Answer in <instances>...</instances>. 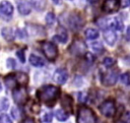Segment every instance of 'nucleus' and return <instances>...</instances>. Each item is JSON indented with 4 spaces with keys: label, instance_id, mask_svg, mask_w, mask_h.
I'll list each match as a JSON object with an SVG mask.
<instances>
[{
    "label": "nucleus",
    "instance_id": "obj_10",
    "mask_svg": "<svg viewBox=\"0 0 130 123\" xmlns=\"http://www.w3.org/2000/svg\"><path fill=\"white\" fill-rule=\"evenodd\" d=\"M17 8L20 14L27 15L30 13L31 6L27 0H17Z\"/></svg>",
    "mask_w": 130,
    "mask_h": 123
},
{
    "label": "nucleus",
    "instance_id": "obj_1",
    "mask_svg": "<svg viewBox=\"0 0 130 123\" xmlns=\"http://www.w3.org/2000/svg\"><path fill=\"white\" fill-rule=\"evenodd\" d=\"M60 91L59 88H57L54 85H46L44 87H42L39 91H38V97L41 101L43 102H50V101H54L58 98Z\"/></svg>",
    "mask_w": 130,
    "mask_h": 123
},
{
    "label": "nucleus",
    "instance_id": "obj_38",
    "mask_svg": "<svg viewBox=\"0 0 130 123\" xmlns=\"http://www.w3.org/2000/svg\"><path fill=\"white\" fill-rule=\"evenodd\" d=\"M1 88H2V85H1V82H0V90H1Z\"/></svg>",
    "mask_w": 130,
    "mask_h": 123
},
{
    "label": "nucleus",
    "instance_id": "obj_19",
    "mask_svg": "<svg viewBox=\"0 0 130 123\" xmlns=\"http://www.w3.org/2000/svg\"><path fill=\"white\" fill-rule=\"evenodd\" d=\"M30 2L32 7L38 11H42L46 7V0H30Z\"/></svg>",
    "mask_w": 130,
    "mask_h": 123
},
{
    "label": "nucleus",
    "instance_id": "obj_27",
    "mask_svg": "<svg viewBox=\"0 0 130 123\" xmlns=\"http://www.w3.org/2000/svg\"><path fill=\"white\" fill-rule=\"evenodd\" d=\"M0 123H12V120L10 119V117L6 114H2L0 115Z\"/></svg>",
    "mask_w": 130,
    "mask_h": 123
},
{
    "label": "nucleus",
    "instance_id": "obj_30",
    "mask_svg": "<svg viewBox=\"0 0 130 123\" xmlns=\"http://www.w3.org/2000/svg\"><path fill=\"white\" fill-rule=\"evenodd\" d=\"M43 120L45 121V122H47V123H49V122H51L52 121V113H46L45 115H44V117H43Z\"/></svg>",
    "mask_w": 130,
    "mask_h": 123
},
{
    "label": "nucleus",
    "instance_id": "obj_15",
    "mask_svg": "<svg viewBox=\"0 0 130 123\" xmlns=\"http://www.w3.org/2000/svg\"><path fill=\"white\" fill-rule=\"evenodd\" d=\"M29 63H30L32 66H36V67H42V66H44V64H45L44 60H43L41 57H39V56H37V55H35V54H31V55L29 56Z\"/></svg>",
    "mask_w": 130,
    "mask_h": 123
},
{
    "label": "nucleus",
    "instance_id": "obj_18",
    "mask_svg": "<svg viewBox=\"0 0 130 123\" xmlns=\"http://www.w3.org/2000/svg\"><path fill=\"white\" fill-rule=\"evenodd\" d=\"M1 35H2V37H3L6 41H12V40L14 39L13 30H12V28H10V27H3L2 30H1Z\"/></svg>",
    "mask_w": 130,
    "mask_h": 123
},
{
    "label": "nucleus",
    "instance_id": "obj_26",
    "mask_svg": "<svg viewBox=\"0 0 130 123\" xmlns=\"http://www.w3.org/2000/svg\"><path fill=\"white\" fill-rule=\"evenodd\" d=\"M46 21L49 25H52L54 22H55V15L52 13V12H49L47 15H46Z\"/></svg>",
    "mask_w": 130,
    "mask_h": 123
},
{
    "label": "nucleus",
    "instance_id": "obj_33",
    "mask_svg": "<svg viewBox=\"0 0 130 123\" xmlns=\"http://www.w3.org/2000/svg\"><path fill=\"white\" fill-rule=\"evenodd\" d=\"M12 114L14 115L13 117H14L15 119H18L19 114H18V111H17V109H16V108H13V109H12Z\"/></svg>",
    "mask_w": 130,
    "mask_h": 123
},
{
    "label": "nucleus",
    "instance_id": "obj_11",
    "mask_svg": "<svg viewBox=\"0 0 130 123\" xmlns=\"http://www.w3.org/2000/svg\"><path fill=\"white\" fill-rule=\"evenodd\" d=\"M86 51V46L82 41H76L71 46V53L75 55H82Z\"/></svg>",
    "mask_w": 130,
    "mask_h": 123
},
{
    "label": "nucleus",
    "instance_id": "obj_17",
    "mask_svg": "<svg viewBox=\"0 0 130 123\" xmlns=\"http://www.w3.org/2000/svg\"><path fill=\"white\" fill-rule=\"evenodd\" d=\"M5 83H6V86L8 88H14L16 86V82H17V79H16V75H13V74H9L5 77Z\"/></svg>",
    "mask_w": 130,
    "mask_h": 123
},
{
    "label": "nucleus",
    "instance_id": "obj_20",
    "mask_svg": "<svg viewBox=\"0 0 130 123\" xmlns=\"http://www.w3.org/2000/svg\"><path fill=\"white\" fill-rule=\"evenodd\" d=\"M80 20H81L80 17H78V16H72L70 18V25H71V27L74 28V29L80 27V25L82 24V22Z\"/></svg>",
    "mask_w": 130,
    "mask_h": 123
},
{
    "label": "nucleus",
    "instance_id": "obj_25",
    "mask_svg": "<svg viewBox=\"0 0 130 123\" xmlns=\"http://www.w3.org/2000/svg\"><path fill=\"white\" fill-rule=\"evenodd\" d=\"M16 79H17V81H18L19 83H24V82H27V80H28L27 75L24 74V73H21V72H19V73L16 75Z\"/></svg>",
    "mask_w": 130,
    "mask_h": 123
},
{
    "label": "nucleus",
    "instance_id": "obj_5",
    "mask_svg": "<svg viewBox=\"0 0 130 123\" xmlns=\"http://www.w3.org/2000/svg\"><path fill=\"white\" fill-rule=\"evenodd\" d=\"M118 79V71L110 70L102 76V83L106 86H112L117 82Z\"/></svg>",
    "mask_w": 130,
    "mask_h": 123
},
{
    "label": "nucleus",
    "instance_id": "obj_29",
    "mask_svg": "<svg viewBox=\"0 0 130 123\" xmlns=\"http://www.w3.org/2000/svg\"><path fill=\"white\" fill-rule=\"evenodd\" d=\"M6 64H7V67H9V68H14L15 67V61L12 58H8L7 61H6Z\"/></svg>",
    "mask_w": 130,
    "mask_h": 123
},
{
    "label": "nucleus",
    "instance_id": "obj_2",
    "mask_svg": "<svg viewBox=\"0 0 130 123\" xmlns=\"http://www.w3.org/2000/svg\"><path fill=\"white\" fill-rule=\"evenodd\" d=\"M77 123H96V117L93 111L87 107H81L77 114Z\"/></svg>",
    "mask_w": 130,
    "mask_h": 123
},
{
    "label": "nucleus",
    "instance_id": "obj_3",
    "mask_svg": "<svg viewBox=\"0 0 130 123\" xmlns=\"http://www.w3.org/2000/svg\"><path fill=\"white\" fill-rule=\"evenodd\" d=\"M42 50H43L45 56L49 60H54L58 56V48L52 42H43V44H42Z\"/></svg>",
    "mask_w": 130,
    "mask_h": 123
},
{
    "label": "nucleus",
    "instance_id": "obj_36",
    "mask_svg": "<svg viewBox=\"0 0 130 123\" xmlns=\"http://www.w3.org/2000/svg\"><path fill=\"white\" fill-rule=\"evenodd\" d=\"M23 123H35L34 122V120L32 119H30V118H26L25 120H24V122Z\"/></svg>",
    "mask_w": 130,
    "mask_h": 123
},
{
    "label": "nucleus",
    "instance_id": "obj_37",
    "mask_svg": "<svg viewBox=\"0 0 130 123\" xmlns=\"http://www.w3.org/2000/svg\"><path fill=\"white\" fill-rule=\"evenodd\" d=\"M52 1H53L55 4H60V3H61V0H52Z\"/></svg>",
    "mask_w": 130,
    "mask_h": 123
},
{
    "label": "nucleus",
    "instance_id": "obj_23",
    "mask_svg": "<svg viewBox=\"0 0 130 123\" xmlns=\"http://www.w3.org/2000/svg\"><path fill=\"white\" fill-rule=\"evenodd\" d=\"M121 82L124 85H130V72H125L121 75Z\"/></svg>",
    "mask_w": 130,
    "mask_h": 123
},
{
    "label": "nucleus",
    "instance_id": "obj_21",
    "mask_svg": "<svg viewBox=\"0 0 130 123\" xmlns=\"http://www.w3.org/2000/svg\"><path fill=\"white\" fill-rule=\"evenodd\" d=\"M55 115H56V118H57L59 121H65V120H67V118H68L67 113H66L64 110H62V109L57 110V111L55 112Z\"/></svg>",
    "mask_w": 130,
    "mask_h": 123
},
{
    "label": "nucleus",
    "instance_id": "obj_6",
    "mask_svg": "<svg viewBox=\"0 0 130 123\" xmlns=\"http://www.w3.org/2000/svg\"><path fill=\"white\" fill-rule=\"evenodd\" d=\"M12 97L15 101V103L17 104H23L26 99H27V93H26V89L22 86H19V87H15L13 89V93H12Z\"/></svg>",
    "mask_w": 130,
    "mask_h": 123
},
{
    "label": "nucleus",
    "instance_id": "obj_7",
    "mask_svg": "<svg viewBox=\"0 0 130 123\" xmlns=\"http://www.w3.org/2000/svg\"><path fill=\"white\" fill-rule=\"evenodd\" d=\"M53 79H54L55 82H57L59 84H64L67 81V79H68V72L65 69H63V68L57 69L54 72Z\"/></svg>",
    "mask_w": 130,
    "mask_h": 123
},
{
    "label": "nucleus",
    "instance_id": "obj_8",
    "mask_svg": "<svg viewBox=\"0 0 130 123\" xmlns=\"http://www.w3.org/2000/svg\"><path fill=\"white\" fill-rule=\"evenodd\" d=\"M119 8V0H105L103 4V11L112 13L117 11Z\"/></svg>",
    "mask_w": 130,
    "mask_h": 123
},
{
    "label": "nucleus",
    "instance_id": "obj_14",
    "mask_svg": "<svg viewBox=\"0 0 130 123\" xmlns=\"http://www.w3.org/2000/svg\"><path fill=\"white\" fill-rule=\"evenodd\" d=\"M109 26H110V28H112L114 30L121 32L123 29V27H124V24H123V21L120 18L115 17V18H113V19H111L109 21Z\"/></svg>",
    "mask_w": 130,
    "mask_h": 123
},
{
    "label": "nucleus",
    "instance_id": "obj_35",
    "mask_svg": "<svg viewBox=\"0 0 130 123\" xmlns=\"http://www.w3.org/2000/svg\"><path fill=\"white\" fill-rule=\"evenodd\" d=\"M130 6V0H124L122 3V7H128Z\"/></svg>",
    "mask_w": 130,
    "mask_h": 123
},
{
    "label": "nucleus",
    "instance_id": "obj_22",
    "mask_svg": "<svg viewBox=\"0 0 130 123\" xmlns=\"http://www.w3.org/2000/svg\"><path fill=\"white\" fill-rule=\"evenodd\" d=\"M90 47H91L92 51L95 52V53H102L103 50H104V47H103V45L100 42H93V43H91Z\"/></svg>",
    "mask_w": 130,
    "mask_h": 123
},
{
    "label": "nucleus",
    "instance_id": "obj_13",
    "mask_svg": "<svg viewBox=\"0 0 130 123\" xmlns=\"http://www.w3.org/2000/svg\"><path fill=\"white\" fill-rule=\"evenodd\" d=\"M54 38H55V40H57V41L60 42V43H65V42L68 40L67 30H66L64 27H62V26L58 27L57 34H56V36H55Z\"/></svg>",
    "mask_w": 130,
    "mask_h": 123
},
{
    "label": "nucleus",
    "instance_id": "obj_34",
    "mask_svg": "<svg viewBox=\"0 0 130 123\" xmlns=\"http://www.w3.org/2000/svg\"><path fill=\"white\" fill-rule=\"evenodd\" d=\"M126 39L128 41H130V25H128V27L126 29Z\"/></svg>",
    "mask_w": 130,
    "mask_h": 123
},
{
    "label": "nucleus",
    "instance_id": "obj_32",
    "mask_svg": "<svg viewBox=\"0 0 130 123\" xmlns=\"http://www.w3.org/2000/svg\"><path fill=\"white\" fill-rule=\"evenodd\" d=\"M78 99L80 102H85L86 101V95L85 94H78Z\"/></svg>",
    "mask_w": 130,
    "mask_h": 123
},
{
    "label": "nucleus",
    "instance_id": "obj_16",
    "mask_svg": "<svg viewBox=\"0 0 130 123\" xmlns=\"http://www.w3.org/2000/svg\"><path fill=\"white\" fill-rule=\"evenodd\" d=\"M84 35H85V38L87 40H95L99 38L100 34H99V30L95 29V28H92V27H89V28H86L85 32H84Z\"/></svg>",
    "mask_w": 130,
    "mask_h": 123
},
{
    "label": "nucleus",
    "instance_id": "obj_4",
    "mask_svg": "<svg viewBox=\"0 0 130 123\" xmlns=\"http://www.w3.org/2000/svg\"><path fill=\"white\" fill-rule=\"evenodd\" d=\"M100 111L105 117H113L116 112V106L114 101L106 100L100 105Z\"/></svg>",
    "mask_w": 130,
    "mask_h": 123
},
{
    "label": "nucleus",
    "instance_id": "obj_9",
    "mask_svg": "<svg viewBox=\"0 0 130 123\" xmlns=\"http://www.w3.org/2000/svg\"><path fill=\"white\" fill-rule=\"evenodd\" d=\"M104 39L109 46H114L115 43L117 42V35L114 29L108 28L104 32Z\"/></svg>",
    "mask_w": 130,
    "mask_h": 123
},
{
    "label": "nucleus",
    "instance_id": "obj_24",
    "mask_svg": "<svg viewBox=\"0 0 130 123\" xmlns=\"http://www.w3.org/2000/svg\"><path fill=\"white\" fill-rule=\"evenodd\" d=\"M115 62H116V60H115L114 58H112V57H106V58L103 60V64H104L105 66H107V67L113 66V65L115 64Z\"/></svg>",
    "mask_w": 130,
    "mask_h": 123
},
{
    "label": "nucleus",
    "instance_id": "obj_31",
    "mask_svg": "<svg viewBox=\"0 0 130 123\" xmlns=\"http://www.w3.org/2000/svg\"><path fill=\"white\" fill-rule=\"evenodd\" d=\"M16 56L19 58L20 62H24V61H25V59H24V53H23V51H21V50L17 51V52H16Z\"/></svg>",
    "mask_w": 130,
    "mask_h": 123
},
{
    "label": "nucleus",
    "instance_id": "obj_12",
    "mask_svg": "<svg viewBox=\"0 0 130 123\" xmlns=\"http://www.w3.org/2000/svg\"><path fill=\"white\" fill-rule=\"evenodd\" d=\"M0 13L6 16H10L13 13V6L8 1H2L0 3Z\"/></svg>",
    "mask_w": 130,
    "mask_h": 123
},
{
    "label": "nucleus",
    "instance_id": "obj_28",
    "mask_svg": "<svg viewBox=\"0 0 130 123\" xmlns=\"http://www.w3.org/2000/svg\"><path fill=\"white\" fill-rule=\"evenodd\" d=\"M122 123H130V111L124 113V115L121 118Z\"/></svg>",
    "mask_w": 130,
    "mask_h": 123
}]
</instances>
